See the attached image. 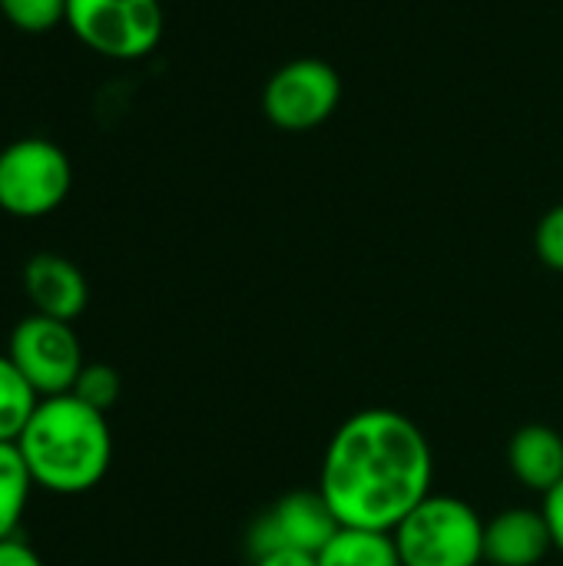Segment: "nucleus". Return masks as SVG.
<instances>
[{"mask_svg": "<svg viewBox=\"0 0 563 566\" xmlns=\"http://www.w3.org/2000/svg\"><path fill=\"white\" fill-rule=\"evenodd\" d=\"M252 566H319L315 554H299V551H269L252 557Z\"/></svg>", "mask_w": 563, "mask_h": 566, "instance_id": "obj_20", "label": "nucleus"}, {"mask_svg": "<svg viewBox=\"0 0 563 566\" xmlns=\"http://www.w3.org/2000/svg\"><path fill=\"white\" fill-rule=\"evenodd\" d=\"M37 405H40V395L30 388V381L3 352L0 355V444H17Z\"/></svg>", "mask_w": 563, "mask_h": 566, "instance_id": "obj_13", "label": "nucleus"}, {"mask_svg": "<svg viewBox=\"0 0 563 566\" xmlns=\"http://www.w3.org/2000/svg\"><path fill=\"white\" fill-rule=\"evenodd\" d=\"M541 514L548 521V531H551V541H554V551L563 554V481L557 488H551L544 494V504H541Z\"/></svg>", "mask_w": 563, "mask_h": 566, "instance_id": "obj_18", "label": "nucleus"}, {"mask_svg": "<svg viewBox=\"0 0 563 566\" xmlns=\"http://www.w3.org/2000/svg\"><path fill=\"white\" fill-rule=\"evenodd\" d=\"M0 566H43V560L30 544L7 537V541H0Z\"/></svg>", "mask_w": 563, "mask_h": 566, "instance_id": "obj_19", "label": "nucleus"}, {"mask_svg": "<svg viewBox=\"0 0 563 566\" xmlns=\"http://www.w3.org/2000/svg\"><path fill=\"white\" fill-rule=\"evenodd\" d=\"M554 551L541 507H508L484 521V564L541 566Z\"/></svg>", "mask_w": 563, "mask_h": 566, "instance_id": "obj_9", "label": "nucleus"}, {"mask_svg": "<svg viewBox=\"0 0 563 566\" xmlns=\"http://www.w3.org/2000/svg\"><path fill=\"white\" fill-rule=\"evenodd\" d=\"M435 484L428 434L395 408H362L325 444L319 494L338 527L395 531Z\"/></svg>", "mask_w": 563, "mask_h": 566, "instance_id": "obj_1", "label": "nucleus"}, {"mask_svg": "<svg viewBox=\"0 0 563 566\" xmlns=\"http://www.w3.org/2000/svg\"><path fill=\"white\" fill-rule=\"evenodd\" d=\"M508 471L531 494H548L563 481V434L551 424H524L508 441Z\"/></svg>", "mask_w": 563, "mask_h": 566, "instance_id": "obj_11", "label": "nucleus"}, {"mask_svg": "<svg viewBox=\"0 0 563 566\" xmlns=\"http://www.w3.org/2000/svg\"><path fill=\"white\" fill-rule=\"evenodd\" d=\"M7 358L20 368L40 398L70 395L86 365L73 322L46 318L37 312L13 325L7 338Z\"/></svg>", "mask_w": 563, "mask_h": 566, "instance_id": "obj_6", "label": "nucleus"}, {"mask_svg": "<svg viewBox=\"0 0 563 566\" xmlns=\"http://www.w3.org/2000/svg\"><path fill=\"white\" fill-rule=\"evenodd\" d=\"M23 292L37 315L60 318V322L80 318L90 302V285L83 272L56 252H40L27 262Z\"/></svg>", "mask_w": 563, "mask_h": 566, "instance_id": "obj_10", "label": "nucleus"}, {"mask_svg": "<svg viewBox=\"0 0 563 566\" xmlns=\"http://www.w3.org/2000/svg\"><path fill=\"white\" fill-rule=\"evenodd\" d=\"M315 560L319 566H405L395 537L368 527H338Z\"/></svg>", "mask_w": 563, "mask_h": 566, "instance_id": "obj_12", "label": "nucleus"}, {"mask_svg": "<svg viewBox=\"0 0 563 566\" xmlns=\"http://www.w3.org/2000/svg\"><path fill=\"white\" fill-rule=\"evenodd\" d=\"M335 531H338V521L329 511L319 488L315 491H292L252 521L249 554L252 557L269 554V551L319 554L332 541Z\"/></svg>", "mask_w": 563, "mask_h": 566, "instance_id": "obj_8", "label": "nucleus"}, {"mask_svg": "<svg viewBox=\"0 0 563 566\" xmlns=\"http://www.w3.org/2000/svg\"><path fill=\"white\" fill-rule=\"evenodd\" d=\"M70 395H76L83 405H90V408L106 415L110 408H116V401L123 395L119 371L110 368V365H100V361L96 365H83V371H80V378H76Z\"/></svg>", "mask_w": 563, "mask_h": 566, "instance_id": "obj_16", "label": "nucleus"}, {"mask_svg": "<svg viewBox=\"0 0 563 566\" xmlns=\"http://www.w3.org/2000/svg\"><path fill=\"white\" fill-rule=\"evenodd\" d=\"M73 189L70 156L43 136H23L0 149V209L13 219L56 212Z\"/></svg>", "mask_w": 563, "mask_h": 566, "instance_id": "obj_4", "label": "nucleus"}, {"mask_svg": "<svg viewBox=\"0 0 563 566\" xmlns=\"http://www.w3.org/2000/svg\"><path fill=\"white\" fill-rule=\"evenodd\" d=\"M534 249H538V259H541L548 269L563 272V202L561 206H554V209L538 222Z\"/></svg>", "mask_w": 563, "mask_h": 566, "instance_id": "obj_17", "label": "nucleus"}, {"mask_svg": "<svg viewBox=\"0 0 563 566\" xmlns=\"http://www.w3.org/2000/svg\"><path fill=\"white\" fill-rule=\"evenodd\" d=\"M484 566H491V564H484Z\"/></svg>", "mask_w": 563, "mask_h": 566, "instance_id": "obj_21", "label": "nucleus"}, {"mask_svg": "<svg viewBox=\"0 0 563 566\" xmlns=\"http://www.w3.org/2000/svg\"><path fill=\"white\" fill-rule=\"evenodd\" d=\"M0 17L20 33H50L66 20V0H0Z\"/></svg>", "mask_w": 563, "mask_h": 566, "instance_id": "obj_15", "label": "nucleus"}, {"mask_svg": "<svg viewBox=\"0 0 563 566\" xmlns=\"http://www.w3.org/2000/svg\"><path fill=\"white\" fill-rule=\"evenodd\" d=\"M342 99V76L332 63L302 56L279 66L262 90V113L285 133H309L322 126Z\"/></svg>", "mask_w": 563, "mask_h": 566, "instance_id": "obj_7", "label": "nucleus"}, {"mask_svg": "<svg viewBox=\"0 0 563 566\" xmlns=\"http://www.w3.org/2000/svg\"><path fill=\"white\" fill-rule=\"evenodd\" d=\"M33 478L17 451V444H0V541L17 537L23 511L30 504Z\"/></svg>", "mask_w": 563, "mask_h": 566, "instance_id": "obj_14", "label": "nucleus"}, {"mask_svg": "<svg viewBox=\"0 0 563 566\" xmlns=\"http://www.w3.org/2000/svg\"><path fill=\"white\" fill-rule=\"evenodd\" d=\"M405 566H484V521L451 494H428L395 531Z\"/></svg>", "mask_w": 563, "mask_h": 566, "instance_id": "obj_3", "label": "nucleus"}, {"mask_svg": "<svg viewBox=\"0 0 563 566\" xmlns=\"http://www.w3.org/2000/svg\"><path fill=\"white\" fill-rule=\"evenodd\" d=\"M17 451L37 488L76 497L90 494L113 464V434L103 411L83 405L76 395L40 398Z\"/></svg>", "mask_w": 563, "mask_h": 566, "instance_id": "obj_2", "label": "nucleus"}, {"mask_svg": "<svg viewBox=\"0 0 563 566\" xmlns=\"http://www.w3.org/2000/svg\"><path fill=\"white\" fill-rule=\"evenodd\" d=\"M63 23L86 50L133 63L159 46L166 13L159 0H66Z\"/></svg>", "mask_w": 563, "mask_h": 566, "instance_id": "obj_5", "label": "nucleus"}]
</instances>
